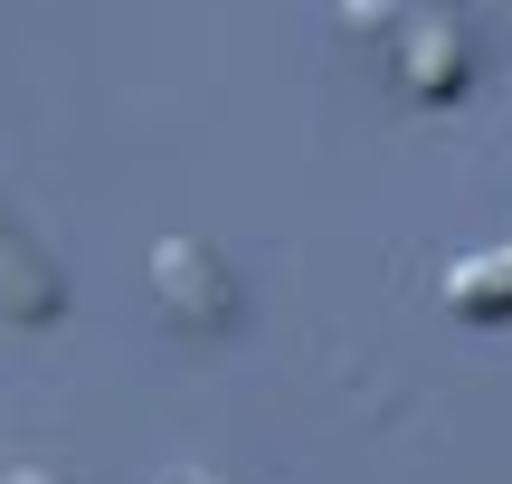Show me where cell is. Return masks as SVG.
<instances>
[{"label":"cell","mask_w":512,"mask_h":484,"mask_svg":"<svg viewBox=\"0 0 512 484\" xmlns=\"http://www.w3.org/2000/svg\"><path fill=\"white\" fill-rule=\"evenodd\" d=\"M152 295H162V314L181 323L190 342L238 333V285H228V266L209 257L200 238H152Z\"/></svg>","instance_id":"6da1fadb"},{"label":"cell","mask_w":512,"mask_h":484,"mask_svg":"<svg viewBox=\"0 0 512 484\" xmlns=\"http://www.w3.org/2000/svg\"><path fill=\"white\" fill-rule=\"evenodd\" d=\"M0 314L10 323H57L67 314V276H57V257L10 219V200H0Z\"/></svg>","instance_id":"7a4b0ae2"},{"label":"cell","mask_w":512,"mask_h":484,"mask_svg":"<svg viewBox=\"0 0 512 484\" xmlns=\"http://www.w3.org/2000/svg\"><path fill=\"white\" fill-rule=\"evenodd\" d=\"M446 314L465 323H512V247H484V257H456L446 266Z\"/></svg>","instance_id":"3957f363"},{"label":"cell","mask_w":512,"mask_h":484,"mask_svg":"<svg viewBox=\"0 0 512 484\" xmlns=\"http://www.w3.org/2000/svg\"><path fill=\"white\" fill-rule=\"evenodd\" d=\"M399 76H408V95H418V105H446V95L465 86V38L446 29V19H418V29H408Z\"/></svg>","instance_id":"277c9868"},{"label":"cell","mask_w":512,"mask_h":484,"mask_svg":"<svg viewBox=\"0 0 512 484\" xmlns=\"http://www.w3.org/2000/svg\"><path fill=\"white\" fill-rule=\"evenodd\" d=\"M0 484H67V475H57V466H10Z\"/></svg>","instance_id":"5b68a950"},{"label":"cell","mask_w":512,"mask_h":484,"mask_svg":"<svg viewBox=\"0 0 512 484\" xmlns=\"http://www.w3.org/2000/svg\"><path fill=\"white\" fill-rule=\"evenodd\" d=\"M190 484H200V475H190Z\"/></svg>","instance_id":"8992f818"}]
</instances>
